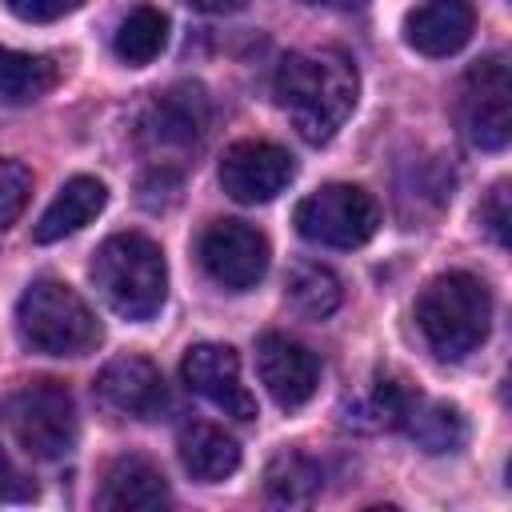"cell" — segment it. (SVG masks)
I'll return each instance as SVG.
<instances>
[{
  "label": "cell",
  "mask_w": 512,
  "mask_h": 512,
  "mask_svg": "<svg viewBox=\"0 0 512 512\" xmlns=\"http://www.w3.org/2000/svg\"><path fill=\"white\" fill-rule=\"evenodd\" d=\"M272 96L308 144H328L356 108L360 76L344 52L304 48V52H288L276 64Z\"/></svg>",
  "instance_id": "cell-1"
},
{
  "label": "cell",
  "mask_w": 512,
  "mask_h": 512,
  "mask_svg": "<svg viewBox=\"0 0 512 512\" xmlns=\"http://www.w3.org/2000/svg\"><path fill=\"white\" fill-rule=\"evenodd\" d=\"M416 328L432 356L464 360L488 340L492 328V292L472 272H444L424 284L416 296Z\"/></svg>",
  "instance_id": "cell-2"
},
{
  "label": "cell",
  "mask_w": 512,
  "mask_h": 512,
  "mask_svg": "<svg viewBox=\"0 0 512 512\" xmlns=\"http://www.w3.org/2000/svg\"><path fill=\"white\" fill-rule=\"evenodd\" d=\"M92 284L124 320H152L168 300V264L144 232H116L92 256Z\"/></svg>",
  "instance_id": "cell-3"
},
{
  "label": "cell",
  "mask_w": 512,
  "mask_h": 512,
  "mask_svg": "<svg viewBox=\"0 0 512 512\" xmlns=\"http://www.w3.org/2000/svg\"><path fill=\"white\" fill-rule=\"evenodd\" d=\"M20 344L40 356H84L100 344V320L64 280H32L16 304Z\"/></svg>",
  "instance_id": "cell-4"
},
{
  "label": "cell",
  "mask_w": 512,
  "mask_h": 512,
  "mask_svg": "<svg viewBox=\"0 0 512 512\" xmlns=\"http://www.w3.org/2000/svg\"><path fill=\"white\" fill-rule=\"evenodd\" d=\"M4 424L12 440L36 460H60L76 448V400L60 380H32L20 384L4 400Z\"/></svg>",
  "instance_id": "cell-5"
},
{
  "label": "cell",
  "mask_w": 512,
  "mask_h": 512,
  "mask_svg": "<svg viewBox=\"0 0 512 512\" xmlns=\"http://www.w3.org/2000/svg\"><path fill=\"white\" fill-rule=\"evenodd\" d=\"M292 220L296 232L320 248H360L380 228V204L360 184H320L296 204Z\"/></svg>",
  "instance_id": "cell-6"
},
{
  "label": "cell",
  "mask_w": 512,
  "mask_h": 512,
  "mask_svg": "<svg viewBox=\"0 0 512 512\" xmlns=\"http://www.w3.org/2000/svg\"><path fill=\"white\" fill-rule=\"evenodd\" d=\"M460 124L464 136L484 148L500 152L512 136V72L500 52L476 60L460 88Z\"/></svg>",
  "instance_id": "cell-7"
},
{
  "label": "cell",
  "mask_w": 512,
  "mask_h": 512,
  "mask_svg": "<svg viewBox=\"0 0 512 512\" xmlns=\"http://www.w3.org/2000/svg\"><path fill=\"white\" fill-rule=\"evenodd\" d=\"M200 268L228 292L256 288L268 272V240L244 220H212L196 240Z\"/></svg>",
  "instance_id": "cell-8"
},
{
  "label": "cell",
  "mask_w": 512,
  "mask_h": 512,
  "mask_svg": "<svg viewBox=\"0 0 512 512\" xmlns=\"http://www.w3.org/2000/svg\"><path fill=\"white\" fill-rule=\"evenodd\" d=\"M212 124V108L208 96L200 88H172L164 96H156L144 116H140V144L160 160V168H168V156H184L196 152L208 136Z\"/></svg>",
  "instance_id": "cell-9"
},
{
  "label": "cell",
  "mask_w": 512,
  "mask_h": 512,
  "mask_svg": "<svg viewBox=\"0 0 512 512\" xmlns=\"http://www.w3.org/2000/svg\"><path fill=\"white\" fill-rule=\"evenodd\" d=\"M296 176L288 148L272 140H236L220 156V188L236 204H268L276 200Z\"/></svg>",
  "instance_id": "cell-10"
},
{
  "label": "cell",
  "mask_w": 512,
  "mask_h": 512,
  "mask_svg": "<svg viewBox=\"0 0 512 512\" xmlns=\"http://www.w3.org/2000/svg\"><path fill=\"white\" fill-rule=\"evenodd\" d=\"M184 384L204 396L212 408H220L232 420H252L256 416V396L240 380V356L228 344H192L180 360Z\"/></svg>",
  "instance_id": "cell-11"
},
{
  "label": "cell",
  "mask_w": 512,
  "mask_h": 512,
  "mask_svg": "<svg viewBox=\"0 0 512 512\" xmlns=\"http://www.w3.org/2000/svg\"><path fill=\"white\" fill-rule=\"evenodd\" d=\"M256 372L280 408L308 404L320 384V360L300 340L280 336V332H264L256 340Z\"/></svg>",
  "instance_id": "cell-12"
},
{
  "label": "cell",
  "mask_w": 512,
  "mask_h": 512,
  "mask_svg": "<svg viewBox=\"0 0 512 512\" xmlns=\"http://www.w3.org/2000/svg\"><path fill=\"white\" fill-rule=\"evenodd\" d=\"M92 388H96V400L108 412L132 416V420H152L168 404L164 376L148 356H116V360H108Z\"/></svg>",
  "instance_id": "cell-13"
},
{
  "label": "cell",
  "mask_w": 512,
  "mask_h": 512,
  "mask_svg": "<svg viewBox=\"0 0 512 512\" xmlns=\"http://www.w3.org/2000/svg\"><path fill=\"white\" fill-rule=\"evenodd\" d=\"M476 8L472 0H420L404 16V40L420 56H452L472 40Z\"/></svg>",
  "instance_id": "cell-14"
},
{
  "label": "cell",
  "mask_w": 512,
  "mask_h": 512,
  "mask_svg": "<svg viewBox=\"0 0 512 512\" xmlns=\"http://www.w3.org/2000/svg\"><path fill=\"white\" fill-rule=\"evenodd\" d=\"M100 508L108 512H124V508H168L172 492L164 472L148 460V456H116L104 472V488L96 496Z\"/></svg>",
  "instance_id": "cell-15"
},
{
  "label": "cell",
  "mask_w": 512,
  "mask_h": 512,
  "mask_svg": "<svg viewBox=\"0 0 512 512\" xmlns=\"http://www.w3.org/2000/svg\"><path fill=\"white\" fill-rule=\"evenodd\" d=\"M108 204V188L96 180V176H72L56 196L52 204L40 212L32 236L36 244H52V240H64L72 232H80L84 224H92Z\"/></svg>",
  "instance_id": "cell-16"
},
{
  "label": "cell",
  "mask_w": 512,
  "mask_h": 512,
  "mask_svg": "<svg viewBox=\"0 0 512 512\" xmlns=\"http://www.w3.org/2000/svg\"><path fill=\"white\" fill-rule=\"evenodd\" d=\"M176 452H180L184 472L192 480H200V484H220L240 468V444L224 428H216L208 420L184 424L180 440H176Z\"/></svg>",
  "instance_id": "cell-17"
},
{
  "label": "cell",
  "mask_w": 512,
  "mask_h": 512,
  "mask_svg": "<svg viewBox=\"0 0 512 512\" xmlns=\"http://www.w3.org/2000/svg\"><path fill=\"white\" fill-rule=\"evenodd\" d=\"M420 392H412L404 380H392V376H376L356 400H348L344 408V424L352 428H368V432H380V428H404L408 412L416 408Z\"/></svg>",
  "instance_id": "cell-18"
},
{
  "label": "cell",
  "mask_w": 512,
  "mask_h": 512,
  "mask_svg": "<svg viewBox=\"0 0 512 512\" xmlns=\"http://www.w3.org/2000/svg\"><path fill=\"white\" fill-rule=\"evenodd\" d=\"M340 280L332 268L316 264V260H296L288 268V280H284V300L296 316L304 320H324L340 308Z\"/></svg>",
  "instance_id": "cell-19"
},
{
  "label": "cell",
  "mask_w": 512,
  "mask_h": 512,
  "mask_svg": "<svg viewBox=\"0 0 512 512\" xmlns=\"http://www.w3.org/2000/svg\"><path fill=\"white\" fill-rule=\"evenodd\" d=\"M56 80H60V72L48 56L0 48V104H8V108L32 104V100L48 96L56 88Z\"/></svg>",
  "instance_id": "cell-20"
},
{
  "label": "cell",
  "mask_w": 512,
  "mask_h": 512,
  "mask_svg": "<svg viewBox=\"0 0 512 512\" xmlns=\"http://www.w3.org/2000/svg\"><path fill=\"white\" fill-rule=\"evenodd\" d=\"M404 428L412 432V440L424 448V452H456L464 440H468V420L456 404L448 400H416V408L408 412Z\"/></svg>",
  "instance_id": "cell-21"
},
{
  "label": "cell",
  "mask_w": 512,
  "mask_h": 512,
  "mask_svg": "<svg viewBox=\"0 0 512 512\" xmlns=\"http://www.w3.org/2000/svg\"><path fill=\"white\" fill-rule=\"evenodd\" d=\"M168 44V16L152 4H136L120 24H116V36H112V48L124 64H152Z\"/></svg>",
  "instance_id": "cell-22"
},
{
  "label": "cell",
  "mask_w": 512,
  "mask_h": 512,
  "mask_svg": "<svg viewBox=\"0 0 512 512\" xmlns=\"http://www.w3.org/2000/svg\"><path fill=\"white\" fill-rule=\"evenodd\" d=\"M264 492L272 504L296 508V504H312L320 492V464L304 452H280L272 456L268 472H264Z\"/></svg>",
  "instance_id": "cell-23"
},
{
  "label": "cell",
  "mask_w": 512,
  "mask_h": 512,
  "mask_svg": "<svg viewBox=\"0 0 512 512\" xmlns=\"http://www.w3.org/2000/svg\"><path fill=\"white\" fill-rule=\"evenodd\" d=\"M28 196H32V172L20 160H0V232L16 224Z\"/></svg>",
  "instance_id": "cell-24"
},
{
  "label": "cell",
  "mask_w": 512,
  "mask_h": 512,
  "mask_svg": "<svg viewBox=\"0 0 512 512\" xmlns=\"http://www.w3.org/2000/svg\"><path fill=\"white\" fill-rule=\"evenodd\" d=\"M480 224L492 232L496 244H508V224H512V212H508V180H496L488 200L480 204Z\"/></svg>",
  "instance_id": "cell-25"
},
{
  "label": "cell",
  "mask_w": 512,
  "mask_h": 512,
  "mask_svg": "<svg viewBox=\"0 0 512 512\" xmlns=\"http://www.w3.org/2000/svg\"><path fill=\"white\" fill-rule=\"evenodd\" d=\"M12 16L28 20V24H52V20H64L72 16L84 0H4Z\"/></svg>",
  "instance_id": "cell-26"
},
{
  "label": "cell",
  "mask_w": 512,
  "mask_h": 512,
  "mask_svg": "<svg viewBox=\"0 0 512 512\" xmlns=\"http://www.w3.org/2000/svg\"><path fill=\"white\" fill-rule=\"evenodd\" d=\"M28 496H36V488L12 468V460L4 456V448H0V504H12V500H28Z\"/></svg>",
  "instance_id": "cell-27"
},
{
  "label": "cell",
  "mask_w": 512,
  "mask_h": 512,
  "mask_svg": "<svg viewBox=\"0 0 512 512\" xmlns=\"http://www.w3.org/2000/svg\"><path fill=\"white\" fill-rule=\"evenodd\" d=\"M184 4H192L196 12H212V16H224V12H236V8H244L248 0H184Z\"/></svg>",
  "instance_id": "cell-28"
},
{
  "label": "cell",
  "mask_w": 512,
  "mask_h": 512,
  "mask_svg": "<svg viewBox=\"0 0 512 512\" xmlns=\"http://www.w3.org/2000/svg\"><path fill=\"white\" fill-rule=\"evenodd\" d=\"M300 4H324V8H364L368 0H300Z\"/></svg>",
  "instance_id": "cell-29"
}]
</instances>
